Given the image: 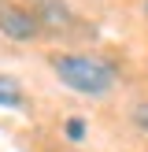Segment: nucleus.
I'll use <instances>...</instances> for the list:
<instances>
[{"mask_svg":"<svg viewBox=\"0 0 148 152\" xmlns=\"http://www.w3.org/2000/svg\"><path fill=\"white\" fill-rule=\"evenodd\" d=\"M48 67L70 93H81V96H111L118 86L115 67L89 52H52Z\"/></svg>","mask_w":148,"mask_h":152,"instance_id":"obj_1","label":"nucleus"},{"mask_svg":"<svg viewBox=\"0 0 148 152\" xmlns=\"http://www.w3.org/2000/svg\"><path fill=\"white\" fill-rule=\"evenodd\" d=\"M0 34H4L7 41L30 45V41H37V37H44V30H41L37 15L30 11L26 4H4L0 7Z\"/></svg>","mask_w":148,"mask_h":152,"instance_id":"obj_2","label":"nucleus"},{"mask_svg":"<svg viewBox=\"0 0 148 152\" xmlns=\"http://www.w3.org/2000/svg\"><path fill=\"white\" fill-rule=\"evenodd\" d=\"M22 4L37 15V22H41L44 37H63V34H70L74 22H78L67 0H22Z\"/></svg>","mask_w":148,"mask_h":152,"instance_id":"obj_3","label":"nucleus"},{"mask_svg":"<svg viewBox=\"0 0 148 152\" xmlns=\"http://www.w3.org/2000/svg\"><path fill=\"white\" fill-rule=\"evenodd\" d=\"M22 104H26V96H22L19 78L0 74V108H22Z\"/></svg>","mask_w":148,"mask_h":152,"instance_id":"obj_4","label":"nucleus"},{"mask_svg":"<svg viewBox=\"0 0 148 152\" xmlns=\"http://www.w3.org/2000/svg\"><path fill=\"white\" fill-rule=\"evenodd\" d=\"M130 123H133V130H141L148 137V100H137L130 108Z\"/></svg>","mask_w":148,"mask_h":152,"instance_id":"obj_5","label":"nucleus"},{"mask_svg":"<svg viewBox=\"0 0 148 152\" xmlns=\"http://www.w3.org/2000/svg\"><path fill=\"white\" fill-rule=\"evenodd\" d=\"M63 134H67L70 141H81V137H85V123H81V119H67Z\"/></svg>","mask_w":148,"mask_h":152,"instance_id":"obj_6","label":"nucleus"},{"mask_svg":"<svg viewBox=\"0 0 148 152\" xmlns=\"http://www.w3.org/2000/svg\"><path fill=\"white\" fill-rule=\"evenodd\" d=\"M144 15H148V0H144Z\"/></svg>","mask_w":148,"mask_h":152,"instance_id":"obj_7","label":"nucleus"},{"mask_svg":"<svg viewBox=\"0 0 148 152\" xmlns=\"http://www.w3.org/2000/svg\"><path fill=\"white\" fill-rule=\"evenodd\" d=\"M4 4H7V0H0V7H4Z\"/></svg>","mask_w":148,"mask_h":152,"instance_id":"obj_8","label":"nucleus"}]
</instances>
